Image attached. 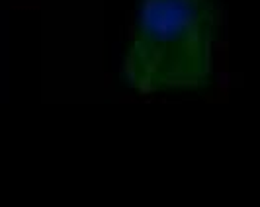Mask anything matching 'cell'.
<instances>
[{
  "label": "cell",
  "mask_w": 260,
  "mask_h": 207,
  "mask_svg": "<svg viewBox=\"0 0 260 207\" xmlns=\"http://www.w3.org/2000/svg\"><path fill=\"white\" fill-rule=\"evenodd\" d=\"M213 0H143L123 75L139 92L200 88L211 80Z\"/></svg>",
  "instance_id": "obj_1"
}]
</instances>
